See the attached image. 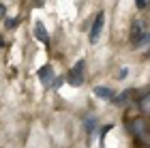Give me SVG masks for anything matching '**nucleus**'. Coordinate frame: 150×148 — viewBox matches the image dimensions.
<instances>
[{
    "label": "nucleus",
    "mask_w": 150,
    "mask_h": 148,
    "mask_svg": "<svg viewBox=\"0 0 150 148\" xmlns=\"http://www.w3.org/2000/svg\"><path fill=\"white\" fill-rule=\"evenodd\" d=\"M139 110L144 114H150V95H146L144 99H139Z\"/></svg>",
    "instance_id": "nucleus-9"
},
{
    "label": "nucleus",
    "mask_w": 150,
    "mask_h": 148,
    "mask_svg": "<svg viewBox=\"0 0 150 148\" xmlns=\"http://www.w3.org/2000/svg\"><path fill=\"white\" fill-rule=\"evenodd\" d=\"M15 24H17V19H9V22H6V26H9V28H13Z\"/></svg>",
    "instance_id": "nucleus-14"
},
{
    "label": "nucleus",
    "mask_w": 150,
    "mask_h": 148,
    "mask_svg": "<svg viewBox=\"0 0 150 148\" xmlns=\"http://www.w3.org/2000/svg\"><path fill=\"white\" fill-rule=\"evenodd\" d=\"M94 95L101 97V99H114V90L107 88V86H97V88H94Z\"/></svg>",
    "instance_id": "nucleus-5"
},
{
    "label": "nucleus",
    "mask_w": 150,
    "mask_h": 148,
    "mask_svg": "<svg viewBox=\"0 0 150 148\" xmlns=\"http://www.w3.org/2000/svg\"><path fill=\"white\" fill-rule=\"evenodd\" d=\"M103 26H105V13H97L92 22V28H90V43H97L101 32H103Z\"/></svg>",
    "instance_id": "nucleus-2"
},
{
    "label": "nucleus",
    "mask_w": 150,
    "mask_h": 148,
    "mask_svg": "<svg viewBox=\"0 0 150 148\" xmlns=\"http://www.w3.org/2000/svg\"><path fill=\"white\" fill-rule=\"evenodd\" d=\"M135 4H137V9H146L150 4V0H135Z\"/></svg>",
    "instance_id": "nucleus-12"
},
{
    "label": "nucleus",
    "mask_w": 150,
    "mask_h": 148,
    "mask_svg": "<svg viewBox=\"0 0 150 148\" xmlns=\"http://www.w3.org/2000/svg\"><path fill=\"white\" fill-rule=\"evenodd\" d=\"M35 37L39 39L41 43H47V41H50V37H47V30H45L43 22H35Z\"/></svg>",
    "instance_id": "nucleus-4"
},
{
    "label": "nucleus",
    "mask_w": 150,
    "mask_h": 148,
    "mask_svg": "<svg viewBox=\"0 0 150 148\" xmlns=\"http://www.w3.org/2000/svg\"><path fill=\"white\" fill-rule=\"evenodd\" d=\"M54 88H60V86H62V77H56V79H54Z\"/></svg>",
    "instance_id": "nucleus-13"
},
{
    "label": "nucleus",
    "mask_w": 150,
    "mask_h": 148,
    "mask_svg": "<svg viewBox=\"0 0 150 148\" xmlns=\"http://www.w3.org/2000/svg\"><path fill=\"white\" fill-rule=\"evenodd\" d=\"M133 95V90H127V92H122V95H118V97H114V103L116 105H127L129 103V97Z\"/></svg>",
    "instance_id": "nucleus-6"
},
{
    "label": "nucleus",
    "mask_w": 150,
    "mask_h": 148,
    "mask_svg": "<svg viewBox=\"0 0 150 148\" xmlns=\"http://www.w3.org/2000/svg\"><path fill=\"white\" fill-rule=\"evenodd\" d=\"M35 2H37V4H39V6H41V4H43V0H35Z\"/></svg>",
    "instance_id": "nucleus-16"
},
{
    "label": "nucleus",
    "mask_w": 150,
    "mask_h": 148,
    "mask_svg": "<svg viewBox=\"0 0 150 148\" xmlns=\"http://www.w3.org/2000/svg\"><path fill=\"white\" fill-rule=\"evenodd\" d=\"M6 13V9H4V4H0V15H4Z\"/></svg>",
    "instance_id": "nucleus-15"
},
{
    "label": "nucleus",
    "mask_w": 150,
    "mask_h": 148,
    "mask_svg": "<svg viewBox=\"0 0 150 148\" xmlns=\"http://www.w3.org/2000/svg\"><path fill=\"white\" fill-rule=\"evenodd\" d=\"M142 35H144V30H142V24H137V22H135V24H133V35H131V39H133V43L137 41V39H139Z\"/></svg>",
    "instance_id": "nucleus-11"
},
{
    "label": "nucleus",
    "mask_w": 150,
    "mask_h": 148,
    "mask_svg": "<svg viewBox=\"0 0 150 148\" xmlns=\"http://www.w3.org/2000/svg\"><path fill=\"white\" fill-rule=\"evenodd\" d=\"M94 127H97V118H94V116H90V118L86 120V129H88V142H90V135H92Z\"/></svg>",
    "instance_id": "nucleus-10"
},
{
    "label": "nucleus",
    "mask_w": 150,
    "mask_h": 148,
    "mask_svg": "<svg viewBox=\"0 0 150 148\" xmlns=\"http://www.w3.org/2000/svg\"><path fill=\"white\" fill-rule=\"evenodd\" d=\"M39 77L41 79H43V82L47 84V82H50V79H52V64H45L43 67V69H41L39 71Z\"/></svg>",
    "instance_id": "nucleus-7"
},
{
    "label": "nucleus",
    "mask_w": 150,
    "mask_h": 148,
    "mask_svg": "<svg viewBox=\"0 0 150 148\" xmlns=\"http://www.w3.org/2000/svg\"><path fill=\"white\" fill-rule=\"evenodd\" d=\"M135 47H150V32H144V35L135 41Z\"/></svg>",
    "instance_id": "nucleus-8"
},
{
    "label": "nucleus",
    "mask_w": 150,
    "mask_h": 148,
    "mask_svg": "<svg viewBox=\"0 0 150 148\" xmlns=\"http://www.w3.org/2000/svg\"><path fill=\"white\" fill-rule=\"evenodd\" d=\"M84 69H86V60H77L75 67L69 71V75H67L71 86H81L84 84Z\"/></svg>",
    "instance_id": "nucleus-1"
},
{
    "label": "nucleus",
    "mask_w": 150,
    "mask_h": 148,
    "mask_svg": "<svg viewBox=\"0 0 150 148\" xmlns=\"http://www.w3.org/2000/svg\"><path fill=\"white\" fill-rule=\"evenodd\" d=\"M129 131H131L133 135L142 137L144 133H148V123H146L144 118H135V120H131V123H129Z\"/></svg>",
    "instance_id": "nucleus-3"
}]
</instances>
